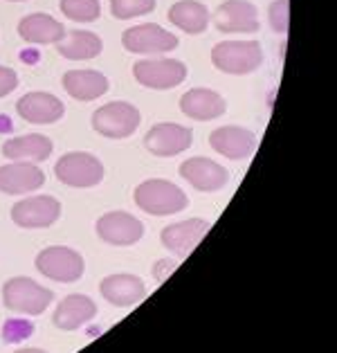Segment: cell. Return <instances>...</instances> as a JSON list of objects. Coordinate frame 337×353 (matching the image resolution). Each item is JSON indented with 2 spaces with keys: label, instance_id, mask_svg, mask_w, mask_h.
I'll return each mask as SVG.
<instances>
[{
  "label": "cell",
  "instance_id": "2",
  "mask_svg": "<svg viewBox=\"0 0 337 353\" xmlns=\"http://www.w3.org/2000/svg\"><path fill=\"white\" fill-rule=\"evenodd\" d=\"M54 299V292L30 277H12L3 286V304L21 315H41Z\"/></svg>",
  "mask_w": 337,
  "mask_h": 353
},
{
  "label": "cell",
  "instance_id": "25",
  "mask_svg": "<svg viewBox=\"0 0 337 353\" xmlns=\"http://www.w3.org/2000/svg\"><path fill=\"white\" fill-rule=\"evenodd\" d=\"M210 19V10L198 0H178L169 10V21L187 34H203Z\"/></svg>",
  "mask_w": 337,
  "mask_h": 353
},
{
  "label": "cell",
  "instance_id": "29",
  "mask_svg": "<svg viewBox=\"0 0 337 353\" xmlns=\"http://www.w3.org/2000/svg\"><path fill=\"white\" fill-rule=\"evenodd\" d=\"M19 85V74H16L12 68L0 65V97H7L12 94Z\"/></svg>",
  "mask_w": 337,
  "mask_h": 353
},
{
  "label": "cell",
  "instance_id": "4",
  "mask_svg": "<svg viewBox=\"0 0 337 353\" xmlns=\"http://www.w3.org/2000/svg\"><path fill=\"white\" fill-rule=\"evenodd\" d=\"M140 110L128 101H110V104L94 110L92 115V128L103 137L110 140H124L131 137L137 126H140Z\"/></svg>",
  "mask_w": 337,
  "mask_h": 353
},
{
  "label": "cell",
  "instance_id": "10",
  "mask_svg": "<svg viewBox=\"0 0 337 353\" xmlns=\"http://www.w3.org/2000/svg\"><path fill=\"white\" fill-rule=\"evenodd\" d=\"M194 142V133L189 126L180 124H155L149 133L144 135V146L149 153L158 158H174L178 153L187 151Z\"/></svg>",
  "mask_w": 337,
  "mask_h": 353
},
{
  "label": "cell",
  "instance_id": "23",
  "mask_svg": "<svg viewBox=\"0 0 337 353\" xmlns=\"http://www.w3.org/2000/svg\"><path fill=\"white\" fill-rule=\"evenodd\" d=\"M108 77L97 70H70L63 74V88L70 97L79 101L99 99L108 92Z\"/></svg>",
  "mask_w": 337,
  "mask_h": 353
},
{
  "label": "cell",
  "instance_id": "27",
  "mask_svg": "<svg viewBox=\"0 0 337 353\" xmlns=\"http://www.w3.org/2000/svg\"><path fill=\"white\" fill-rule=\"evenodd\" d=\"M153 10H155V0H110V14L119 21L151 14Z\"/></svg>",
  "mask_w": 337,
  "mask_h": 353
},
{
  "label": "cell",
  "instance_id": "8",
  "mask_svg": "<svg viewBox=\"0 0 337 353\" xmlns=\"http://www.w3.org/2000/svg\"><path fill=\"white\" fill-rule=\"evenodd\" d=\"M122 46L131 54H162L178 48V37L155 23H144L122 34Z\"/></svg>",
  "mask_w": 337,
  "mask_h": 353
},
{
  "label": "cell",
  "instance_id": "16",
  "mask_svg": "<svg viewBox=\"0 0 337 353\" xmlns=\"http://www.w3.org/2000/svg\"><path fill=\"white\" fill-rule=\"evenodd\" d=\"M210 144L216 153L229 160H245L256 151V135L243 126H221L212 131Z\"/></svg>",
  "mask_w": 337,
  "mask_h": 353
},
{
  "label": "cell",
  "instance_id": "15",
  "mask_svg": "<svg viewBox=\"0 0 337 353\" xmlns=\"http://www.w3.org/2000/svg\"><path fill=\"white\" fill-rule=\"evenodd\" d=\"M45 185V174L34 162H10L0 167V192L10 196L32 194Z\"/></svg>",
  "mask_w": 337,
  "mask_h": 353
},
{
  "label": "cell",
  "instance_id": "22",
  "mask_svg": "<svg viewBox=\"0 0 337 353\" xmlns=\"http://www.w3.org/2000/svg\"><path fill=\"white\" fill-rule=\"evenodd\" d=\"M19 37L25 43L34 46H48V43H59L65 39L63 25L50 14H30L19 23Z\"/></svg>",
  "mask_w": 337,
  "mask_h": 353
},
{
  "label": "cell",
  "instance_id": "5",
  "mask_svg": "<svg viewBox=\"0 0 337 353\" xmlns=\"http://www.w3.org/2000/svg\"><path fill=\"white\" fill-rule=\"evenodd\" d=\"M37 270L52 281H61V283H74L83 277L85 263L83 256L72 248L63 245H52L45 248L37 256Z\"/></svg>",
  "mask_w": 337,
  "mask_h": 353
},
{
  "label": "cell",
  "instance_id": "19",
  "mask_svg": "<svg viewBox=\"0 0 337 353\" xmlns=\"http://www.w3.org/2000/svg\"><path fill=\"white\" fill-rule=\"evenodd\" d=\"M180 110L196 122H212L225 115L227 104L218 92L210 88H194L180 97Z\"/></svg>",
  "mask_w": 337,
  "mask_h": 353
},
{
  "label": "cell",
  "instance_id": "18",
  "mask_svg": "<svg viewBox=\"0 0 337 353\" xmlns=\"http://www.w3.org/2000/svg\"><path fill=\"white\" fill-rule=\"evenodd\" d=\"M99 290L108 304L119 308L135 306L146 297L144 281L135 274H110L99 283Z\"/></svg>",
  "mask_w": 337,
  "mask_h": 353
},
{
  "label": "cell",
  "instance_id": "9",
  "mask_svg": "<svg viewBox=\"0 0 337 353\" xmlns=\"http://www.w3.org/2000/svg\"><path fill=\"white\" fill-rule=\"evenodd\" d=\"M61 216V203L54 196L23 198L12 208V221L25 230H39L54 225Z\"/></svg>",
  "mask_w": 337,
  "mask_h": 353
},
{
  "label": "cell",
  "instance_id": "13",
  "mask_svg": "<svg viewBox=\"0 0 337 353\" xmlns=\"http://www.w3.org/2000/svg\"><path fill=\"white\" fill-rule=\"evenodd\" d=\"M97 234L110 245H135L144 236V225L126 212H108L97 221Z\"/></svg>",
  "mask_w": 337,
  "mask_h": 353
},
{
  "label": "cell",
  "instance_id": "14",
  "mask_svg": "<svg viewBox=\"0 0 337 353\" xmlns=\"http://www.w3.org/2000/svg\"><path fill=\"white\" fill-rule=\"evenodd\" d=\"M178 171L198 192H218V189H223L229 183V171L221 167L218 162L203 156L185 160Z\"/></svg>",
  "mask_w": 337,
  "mask_h": 353
},
{
  "label": "cell",
  "instance_id": "28",
  "mask_svg": "<svg viewBox=\"0 0 337 353\" xmlns=\"http://www.w3.org/2000/svg\"><path fill=\"white\" fill-rule=\"evenodd\" d=\"M290 0H274L267 10V19H270V28L276 34H286L290 28Z\"/></svg>",
  "mask_w": 337,
  "mask_h": 353
},
{
  "label": "cell",
  "instance_id": "17",
  "mask_svg": "<svg viewBox=\"0 0 337 353\" xmlns=\"http://www.w3.org/2000/svg\"><path fill=\"white\" fill-rule=\"evenodd\" d=\"M16 113L30 124H54L65 115V106L50 92H28L16 101Z\"/></svg>",
  "mask_w": 337,
  "mask_h": 353
},
{
  "label": "cell",
  "instance_id": "26",
  "mask_svg": "<svg viewBox=\"0 0 337 353\" xmlns=\"http://www.w3.org/2000/svg\"><path fill=\"white\" fill-rule=\"evenodd\" d=\"M61 12L70 21L92 23L101 16L99 0H61Z\"/></svg>",
  "mask_w": 337,
  "mask_h": 353
},
{
  "label": "cell",
  "instance_id": "1",
  "mask_svg": "<svg viewBox=\"0 0 337 353\" xmlns=\"http://www.w3.org/2000/svg\"><path fill=\"white\" fill-rule=\"evenodd\" d=\"M135 203L151 216H171V214H180L189 208V196L169 180L153 178L137 185Z\"/></svg>",
  "mask_w": 337,
  "mask_h": 353
},
{
  "label": "cell",
  "instance_id": "6",
  "mask_svg": "<svg viewBox=\"0 0 337 353\" xmlns=\"http://www.w3.org/2000/svg\"><path fill=\"white\" fill-rule=\"evenodd\" d=\"M54 176L68 187H97L103 180V165L92 153H65L54 165Z\"/></svg>",
  "mask_w": 337,
  "mask_h": 353
},
{
  "label": "cell",
  "instance_id": "31",
  "mask_svg": "<svg viewBox=\"0 0 337 353\" xmlns=\"http://www.w3.org/2000/svg\"><path fill=\"white\" fill-rule=\"evenodd\" d=\"M12 3H19V0H12Z\"/></svg>",
  "mask_w": 337,
  "mask_h": 353
},
{
  "label": "cell",
  "instance_id": "3",
  "mask_svg": "<svg viewBox=\"0 0 337 353\" xmlns=\"http://www.w3.org/2000/svg\"><path fill=\"white\" fill-rule=\"evenodd\" d=\"M212 63L227 74H249L263 63V50L256 41H223L212 50Z\"/></svg>",
  "mask_w": 337,
  "mask_h": 353
},
{
  "label": "cell",
  "instance_id": "20",
  "mask_svg": "<svg viewBox=\"0 0 337 353\" xmlns=\"http://www.w3.org/2000/svg\"><path fill=\"white\" fill-rule=\"evenodd\" d=\"M94 315H97V304L88 295H68L59 301L52 322L61 331H76L94 320Z\"/></svg>",
  "mask_w": 337,
  "mask_h": 353
},
{
  "label": "cell",
  "instance_id": "12",
  "mask_svg": "<svg viewBox=\"0 0 337 353\" xmlns=\"http://www.w3.org/2000/svg\"><path fill=\"white\" fill-rule=\"evenodd\" d=\"M212 223L205 219H189L183 223H174V225H167L162 230L160 241L162 245L169 250V252L178 254L180 259H185L194 252V248L201 243V241L210 234Z\"/></svg>",
  "mask_w": 337,
  "mask_h": 353
},
{
  "label": "cell",
  "instance_id": "24",
  "mask_svg": "<svg viewBox=\"0 0 337 353\" xmlns=\"http://www.w3.org/2000/svg\"><path fill=\"white\" fill-rule=\"evenodd\" d=\"M59 54L70 59V61H88L101 54L103 43L97 34L85 32V30H74L70 32L63 41L57 43Z\"/></svg>",
  "mask_w": 337,
  "mask_h": 353
},
{
  "label": "cell",
  "instance_id": "30",
  "mask_svg": "<svg viewBox=\"0 0 337 353\" xmlns=\"http://www.w3.org/2000/svg\"><path fill=\"white\" fill-rule=\"evenodd\" d=\"M178 268V263L176 261H171V259H162V261H158L153 265V277H155V281L158 283H162L164 279L169 277L171 272H174Z\"/></svg>",
  "mask_w": 337,
  "mask_h": 353
},
{
  "label": "cell",
  "instance_id": "11",
  "mask_svg": "<svg viewBox=\"0 0 337 353\" xmlns=\"http://www.w3.org/2000/svg\"><path fill=\"white\" fill-rule=\"evenodd\" d=\"M210 21L225 34H254L258 32V12L249 0H225Z\"/></svg>",
  "mask_w": 337,
  "mask_h": 353
},
{
  "label": "cell",
  "instance_id": "7",
  "mask_svg": "<svg viewBox=\"0 0 337 353\" xmlns=\"http://www.w3.org/2000/svg\"><path fill=\"white\" fill-rule=\"evenodd\" d=\"M133 77L151 90H169L187 79V65L178 59H142L133 65Z\"/></svg>",
  "mask_w": 337,
  "mask_h": 353
},
{
  "label": "cell",
  "instance_id": "21",
  "mask_svg": "<svg viewBox=\"0 0 337 353\" xmlns=\"http://www.w3.org/2000/svg\"><path fill=\"white\" fill-rule=\"evenodd\" d=\"M52 144L50 137L41 133H30V135H19L12 137L3 144V156L12 162H43L52 156Z\"/></svg>",
  "mask_w": 337,
  "mask_h": 353
}]
</instances>
